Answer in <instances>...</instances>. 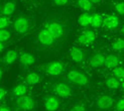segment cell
Wrapping results in <instances>:
<instances>
[{
	"label": "cell",
	"instance_id": "obj_1",
	"mask_svg": "<svg viewBox=\"0 0 124 111\" xmlns=\"http://www.w3.org/2000/svg\"><path fill=\"white\" fill-rule=\"evenodd\" d=\"M45 28L53 35L54 40H59L66 35V27L58 20H47L45 24Z\"/></svg>",
	"mask_w": 124,
	"mask_h": 111
},
{
	"label": "cell",
	"instance_id": "obj_2",
	"mask_svg": "<svg viewBox=\"0 0 124 111\" xmlns=\"http://www.w3.org/2000/svg\"><path fill=\"white\" fill-rule=\"evenodd\" d=\"M32 25H33V22L31 21V19L25 15L17 16L13 22V27L15 29V32L20 34H24L28 32L31 29Z\"/></svg>",
	"mask_w": 124,
	"mask_h": 111
},
{
	"label": "cell",
	"instance_id": "obj_3",
	"mask_svg": "<svg viewBox=\"0 0 124 111\" xmlns=\"http://www.w3.org/2000/svg\"><path fill=\"white\" fill-rule=\"evenodd\" d=\"M68 80L72 83V84H75V85H79V86H85L88 84L89 80L87 78V76L85 74L76 71V70H72L68 73L67 75Z\"/></svg>",
	"mask_w": 124,
	"mask_h": 111
},
{
	"label": "cell",
	"instance_id": "obj_4",
	"mask_svg": "<svg viewBox=\"0 0 124 111\" xmlns=\"http://www.w3.org/2000/svg\"><path fill=\"white\" fill-rule=\"evenodd\" d=\"M15 105L21 110H31L34 108V100L32 97L24 95L17 98Z\"/></svg>",
	"mask_w": 124,
	"mask_h": 111
},
{
	"label": "cell",
	"instance_id": "obj_5",
	"mask_svg": "<svg viewBox=\"0 0 124 111\" xmlns=\"http://www.w3.org/2000/svg\"><path fill=\"white\" fill-rule=\"evenodd\" d=\"M96 34L93 30H86L77 38V42L82 46H89L94 42Z\"/></svg>",
	"mask_w": 124,
	"mask_h": 111
},
{
	"label": "cell",
	"instance_id": "obj_6",
	"mask_svg": "<svg viewBox=\"0 0 124 111\" xmlns=\"http://www.w3.org/2000/svg\"><path fill=\"white\" fill-rule=\"evenodd\" d=\"M64 65L61 62H51L46 65V73L51 76H58L60 74L63 73L64 71Z\"/></svg>",
	"mask_w": 124,
	"mask_h": 111
},
{
	"label": "cell",
	"instance_id": "obj_7",
	"mask_svg": "<svg viewBox=\"0 0 124 111\" xmlns=\"http://www.w3.org/2000/svg\"><path fill=\"white\" fill-rule=\"evenodd\" d=\"M38 40L42 46L45 47H51L54 44V39L53 38V35L49 33L46 28H43L39 30L38 33Z\"/></svg>",
	"mask_w": 124,
	"mask_h": 111
},
{
	"label": "cell",
	"instance_id": "obj_8",
	"mask_svg": "<svg viewBox=\"0 0 124 111\" xmlns=\"http://www.w3.org/2000/svg\"><path fill=\"white\" fill-rule=\"evenodd\" d=\"M54 93L59 95L60 97L68 98L72 95V89L65 83H57L54 86Z\"/></svg>",
	"mask_w": 124,
	"mask_h": 111
},
{
	"label": "cell",
	"instance_id": "obj_9",
	"mask_svg": "<svg viewBox=\"0 0 124 111\" xmlns=\"http://www.w3.org/2000/svg\"><path fill=\"white\" fill-rule=\"evenodd\" d=\"M113 98L112 97H110L108 95H102L100 96L97 99L96 101V106L99 108V109H108L110 108L111 106L113 105Z\"/></svg>",
	"mask_w": 124,
	"mask_h": 111
},
{
	"label": "cell",
	"instance_id": "obj_10",
	"mask_svg": "<svg viewBox=\"0 0 124 111\" xmlns=\"http://www.w3.org/2000/svg\"><path fill=\"white\" fill-rule=\"evenodd\" d=\"M103 25H104V27H106L108 29L116 28L119 25V18L113 14L106 15L103 19Z\"/></svg>",
	"mask_w": 124,
	"mask_h": 111
},
{
	"label": "cell",
	"instance_id": "obj_11",
	"mask_svg": "<svg viewBox=\"0 0 124 111\" xmlns=\"http://www.w3.org/2000/svg\"><path fill=\"white\" fill-rule=\"evenodd\" d=\"M60 99L54 96H48L45 100V107L47 111H55L60 107Z\"/></svg>",
	"mask_w": 124,
	"mask_h": 111
},
{
	"label": "cell",
	"instance_id": "obj_12",
	"mask_svg": "<svg viewBox=\"0 0 124 111\" xmlns=\"http://www.w3.org/2000/svg\"><path fill=\"white\" fill-rule=\"evenodd\" d=\"M69 55H70V58L74 62H76V63H81L85 58L84 52L81 50V48H79L77 47H73L69 52Z\"/></svg>",
	"mask_w": 124,
	"mask_h": 111
},
{
	"label": "cell",
	"instance_id": "obj_13",
	"mask_svg": "<svg viewBox=\"0 0 124 111\" xmlns=\"http://www.w3.org/2000/svg\"><path fill=\"white\" fill-rule=\"evenodd\" d=\"M105 58L102 54H95L90 59V66L92 68H99L105 64Z\"/></svg>",
	"mask_w": 124,
	"mask_h": 111
},
{
	"label": "cell",
	"instance_id": "obj_14",
	"mask_svg": "<svg viewBox=\"0 0 124 111\" xmlns=\"http://www.w3.org/2000/svg\"><path fill=\"white\" fill-rule=\"evenodd\" d=\"M15 8H16V4L13 1H6L2 6L1 14L8 17L15 11Z\"/></svg>",
	"mask_w": 124,
	"mask_h": 111
},
{
	"label": "cell",
	"instance_id": "obj_15",
	"mask_svg": "<svg viewBox=\"0 0 124 111\" xmlns=\"http://www.w3.org/2000/svg\"><path fill=\"white\" fill-rule=\"evenodd\" d=\"M105 66L109 69H115L116 67H118L119 65V59L115 55H108L105 58Z\"/></svg>",
	"mask_w": 124,
	"mask_h": 111
},
{
	"label": "cell",
	"instance_id": "obj_16",
	"mask_svg": "<svg viewBox=\"0 0 124 111\" xmlns=\"http://www.w3.org/2000/svg\"><path fill=\"white\" fill-rule=\"evenodd\" d=\"M19 61L20 63L23 65V66H30L34 63V57L31 55V54H28V53H22L19 57Z\"/></svg>",
	"mask_w": 124,
	"mask_h": 111
},
{
	"label": "cell",
	"instance_id": "obj_17",
	"mask_svg": "<svg viewBox=\"0 0 124 111\" xmlns=\"http://www.w3.org/2000/svg\"><path fill=\"white\" fill-rule=\"evenodd\" d=\"M91 20H92V14L90 13H83L78 18V22L81 26L91 25Z\"/></svg>",
	"mask_w": 124,
	"mask_h": 111
},
{
	"label": "cell",
	"instance_id": "obj_18",
	"mask_svg": "<svg viewBox=\"0 0 124 111\" xmlns=\"http://www.w3.org/2000/svg\"><path fill=\"white\" fill-rule=\"evenodd\" d=\"M17 59V52L16 51H8L7 53L5 54L4 58H3V61L6 65H11L13 62H15V60Z\"/></svg>",
	"mask_w": 124,
	"mask_h": 111
},
{
	"label": "cell",
	"instance_id": "obj_19",
	"mask_svg": "<svg viewBox=\"0 0 124 111\" xmlns=\"http://www.w3.org/2000/svg\"><path fill=\"white\" fill-rule=\"evenodd\" d=\"M26 91H27V88L26 86L24 84H18L17 86L13 88L12 90V94L16 97H21V96H24L26 94Z\"/></svg>",
	"mask_w": 124,
	"mask_h": 111
},
{
	"label": "cell",
	"instance_id": "obj_20",
	"mask_svg": "<svg viewBox=\"0 0 124 111\" xmlns=\"http://www.w3.org/2000/svg\"><path fill=\"white\" fill-rule=\"evenodd\" d=\"M77 5L80 9H82L84 11H90L93 8V3L90 0H76Z\"/></svg>",
	"mask_w": 124,
	"mask_h": 111
},
{
	"label": "cell",
	"instance_id": "obj_21",
	"mask_svg": "<svg viewBox=\"0 0 124 111\" xmlns=\"http://www.w3.org/2000/svg\"><path fill=\"white\" fill-rule=\"evenodd\" d=\"M103 19L104 18L102 17L101 14L99 13H94L92 14V20H91V26L97 28V27H100L102 24H103Z\"/></svg>",
	"mask_w": 124,
	"mask_h": 111
},
{
	"label": "cell",
	"instance_id": "obj_22",
	"mask_svg": "<svg viewBox=\"0 0 124 111\" xmlns=\"http://www.w3.org/2000/svg\"><path fill=\"white\" fill-rule=\"evenodd\" d=\"M106 86L108 88H110V89H118L119 87H120V82L118 81V79H116L115 77H110V78H108L107 80H106Z\"/></svg>",
	"mask_w": 124,
	"mask_h": 111
},
{
	"label": "cell",
	"instance_id": "obj_23",
	"mask_svg": "<svg viewBox=\"0 0 124 111\" xmlns=\"http://www.w3.org/2000/svg\"><path fill=\"white\" fill-rule=\"evenodd\" d=\"M25 81L28 85H35L40 81V77L36 73H30L26 76Z\"/></svg>",
	"mask_w": 124,
	"mask_h": 111
},
{
	"label": "cell",
	"instance_id": "obj_24",
	"mask_svg": "<svg viewBox=\"0 0 124 111\" xmlns=\"http://www.w3.org/2000/svg\"><path fill=\"white\" fill-rule=\"evenodd\" d=\"M112 50L114 51H121L124 50V39H118L112 44Z\"/></svg>",
	"mask_w": 124,
	"mask_h": 111
},
{
	"label": "cell",
	"instance_id": "obj_25",
	"mask_svg": "<svg viewBox=\"0 0 124 111\" xmlns=\"http://www.w3.org/2000/svg\"><path fill=\"white\" fill-rule=\"evenodd\" d=\"M10 32L8 29H1L0 30V42H5L10 39Z\"/></svg>",
	"mask_w": 124,
	"mask_h": 111
},
{
	"label": "cell",
	"instance_id": "obj_26",
	"mask_svg": "<svg viewBox=\"0 0 124 111\" xmlns=\"http://www.w3.org/2000/svg\"><path fill=\"white\" fill-rule=\"evenodd\" d=\"M113 75L116 79H123L124 78V67H116L113 69Z\"/></svg>",
	"mask_w": 124,
	"mask_h": 111
},
{
	"label": "cell",
	"instance_id": "obj_27",
	"mask_svg": "<svg viewBox=\"0 0 124 111\" xmlns=\"http://www.w3.org/2000/svg\"><path fill=\"white\" fill-rule=\"evenodd\" d=\"M9 23H10V21H9V18L7 16L2 15L0 17V29H5L9 25Z\"/></svg>",
	"mask_w": 124,
	"mask_h": 111
},
{
	"label": "cell",
	"instance_id": "obj_28",
	"mask_svg": "<svg viewBox=\"0 0 124 111\" xmlns=\"http://www.w3.org/2000/svg\"><path fill=\"white\" fill-rule=\"evenodd\" d=\"M115 9L120 15H124V2H119L115 5Z\"/></svg>",
	"mask_w": 124,
	"mask_h": 111
},
{
	"label": "cell",
	"instance_id": "obj_29",
	"mask_svg": "<svg viewBox=\"0 0 124 111\" xmlns=\"http://www.w3.org/2000/svg\"><path fill=\"white\" fill-rule=\"evenodd\" d=\"M115 108L117 111H124V99H119L117 101Z\"/></svg>",
	"mask_w": 124,
	"mask_h": 111
},
{
	"label": "cell",
	"instance_id": "obj_30",
	"mask_svg": "<svg viewBox=\"0 0 124 111\" xmlns=\"http://www.w3.org/2000/svg\"><path fill=\"white\" fill-rule=\"evenodd\" d=\"M69 111H86L84 105H82V104H77V105L73 106Z\"/></svg>",
	"mask_w": 124,
	"mask_h": 111
},
{
	"label": "cell",
	"instance_id": "obj_31",
	"mask_svg": "<svg viewBox=\"0 0 124 111\" xmlns=\"http://www.w3.org/2000/svg\"><path fill=\"white\" fill-rule=\"evenodd\" d=\"M54 3L58 6H64L69 3V0H53Z\"/></svg>",
	"mask_w": 124,
	"mask_h": 111
},
{
	"label": "cell",
	"instance_id": "obj_32",
	"mask_svg": "<svg viewBox=\"0 0 124 111\" xmlns=\"http://www.w3.org/2000/svg\"><path fill=\"white\" fill-rule=\"evenodd\" d=\"M6 95V90L4 88H0V100H2Z\"/></svg>",
	"mask_w": 124,
	"mask_h": 111
},
{
	"label": "cell",
	"instance_id": "obj_33",
	"mask_svg": "<svg viewBox=\"0 0 124 111\" xmlns=\"http://www.w3.org/2000/svg\"><path fill=\"white\" fill-rule=\"evenodd\" d=\"M0 111H11L10 110V108L8 107V106H1V107H0Z\"/></svg>",
	"mask_w": 124,
	"mask_h": 111
},
{
	"label": "cell",
	"instance_id": "obj_34",
	"mask_svg": "<svg viewBox=\"0 0 124 111\" xmlns=\"http://www.w3.org/2000/svg\"><path fill=\"white\" fill-rule=\"evenodd\" d=\"M4 50V42H0V52H3Z\"/></svg>",
	"mask_w": 124,
	"mask_h": 111
},
{
	"label": "cell",
	"instance_id": "obj_35",
	"mask_svg": "<svg viewBox=\"0 0 124 111\" xmlns=\"http://www.w3.org/2000/svg\"><path fill=\"white\" fill-rule=\"evenodd\" d=\"M90 1L94 4V3H100L101 2V0H90Z\"/></svg>",
	"mask_w": 124,
	"mask_h": 111
},
{
	"label": "cell",
	"instance_id": "obj_36",
	"mask_svg": "<svg viewBox=\"0 0 124 111\" xmlns=\"http://www.w3.org/2000/svg\"><path fill=\"white\" fill-rule=\"evenodd\" d=\"M2 76H3V69L0 70V78H2Z\"/></svg>",
	"mask_w": 124,
	"mask_h": 111
},
{
	"label": "cell",
	"instance_id": "obj_37",
	"mask_svg": "<svg viewBox=\"0 0 124 111\" xmlns=\"http://www.w3.org/2000/svg\"><path fill=\"white\" fill-rule=\"evenodd\" d=\"M121 32L124 34V24H123V25H122V27H121Z\"/></svg>",
	"mask_w": 124,
	"mask_h": 111
},
{
	"label": "cell",
	"instance_id": "obj_38",
	"mask_svg": "<svg viewBox=\"0 0 124 111\" xmlns=\"http://www.w3.org/2000/svg\"><path fill=\"white\" fill-rule=\"evenodd\" d=\"M121 87H122V89L124 90V81L122 82V84H121Z\"/></svg>",
	"mask_w": 124,
	"mask_h": 111
}]
</instances>
